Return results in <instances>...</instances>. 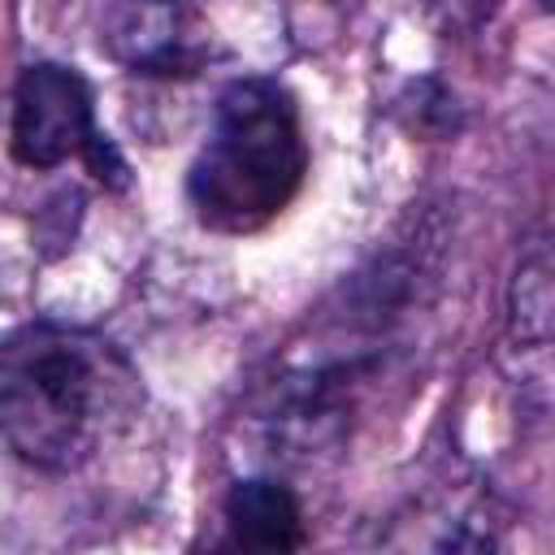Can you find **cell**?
Here are the masks:
<instances>
[{
  "mask_svg": "<svg viewBox=\"0 0 555 555\" xmlns=\"http://www.w3.org/2000/svg\"><path fill=\"white\" fill-rule=\"evenodd\" d=\"M130 356L82 325L26 321L0 334V442L39 473H78L139 416Z\"/></svg>",
  "mask_w": 555,
  "mask_h": 555,
  "instance_id": "6da1fadb",
  "label": "cell"
},
{
  "mask_svg": "<svg viewBox=\"0 0 555 555\" xmlns=\"http://www.w3.org/2000/svg\"><path fill=\"white\" fill-rule=\"evenodd\" d=\"M308 143L299 104L278 78H234L217 104L204 147L186 169V199L217 234L264 230L304 186Z\"/></svg>",
  "mask_w": 555,
  "mask_h": 555,
  "instance_id": "7a4b0ae2",
  "label": "cell"
},
{
  "mask_svg": "<svg viewBox=\"0 0 555 555\" xmlns=\"http://www.w3.org/2000/svg\"><path fill=\"white\" fill-rule=\"evenodd\" d=\"M100 48L139 78H195L212 61V26L191 0H113Z\"/></svg>",
  "mask_w": 555,
  "mask_h": 555,
  "instance_id": "3957f363",
  "label": "cell"
},
{
  "mask_svg": "<svg viewBox=\"0 0 555 555\" xmlns=\"http://www.w3.org/2000/svg\"><path fill=\"white\" fill-rule=\"evenodd\" d=\"M95 134L91 87L78 69L56 61H35L13 87V126L9 147L26 169H56L82 152Z\"/></svg>",
  "mask_w": 555,
  "mask_h": 555,
  "instance_id": "277c9868",
  "label": "cell"
},
{
  "mask_svg": "<svg viewBox=\"0 0 555 555\" xmlns=\"http://www.w3.org/2000/svg\"><path fill=\"white\" fill-rule=\"evenodd\" d=\"M225 542L238 551H299L308 542L304 507L278 477H243L225 494Z\"/></svg>",
  "mask_w": 555,
  "mask_h": 555,
  "instance_id": "5b68a950",
  "label": "cell"
},
{
  "mask_svg": "<svg viewBox=\"0 0 555 555\" xmlns=\"http://www.w3.org/2000/svg\"><path fill=\"white\" fill-rule=\"evenodd\" d=\"M512 308H516L512 321H516L520 338L546 343V330H551V260H546L542 243L520 260V273H516V286H512Z\"/></svg>",
  "mask_w": 555,
  "mask_h": 555,
  "instance_id": "8992f818",
  "label": "cell"
},
{
  "mask_svg": "<svg viewBox=\"0 0 555 555\" xmlns=\"http://www.w3.org/2000/svg\"><path fill=\"white\" fill-rule=\"evenodd\" d=\"M399 108L412 113L408 130L416 134H434V139H447L460 130V104L455 95L438 82V78H421V82H408V100H399Z\"/></svg>",
  "mask_w": 555,
  "mask_h": 555,
  "instance_id": "52a82bcc",
  "label": "cell"
},
{
  "mask_svg": "<svg viewBox=\"0 0 555 555\" xmlns=\"http://www.w3.org/2000/svg\"><path fill=\"white\" fill-rule=\"evenodd\" d=\"M78 156H82V165H87L104 186H117V191H121V186L130 182V178H126V160H121V152L113 147V139H108V134H100V130H95V134L82 143V152H78Z\"/></svg>",
  "mask_w": 555,
  "mask_h": 555,
  "instance_id": "ba28073f",
  "label": "cell"
}]
</instances>
